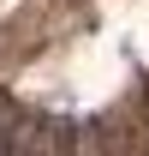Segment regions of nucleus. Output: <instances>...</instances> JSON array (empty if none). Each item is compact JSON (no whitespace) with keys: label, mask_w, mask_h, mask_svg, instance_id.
Here are the masks:
<instances>
[{"label":"nucleus","mask_w":149,"mask_h":156,"mask_svg":"<svg viewBox=\"0 0 149 156\" xmlns=\"http://www.w3.org/2000/svg\"><path fill=\"white\" fill-rule=\"evenodd\" d=\"M12 156H72V126L12 108Z\"/></svg>","instance_id":"obj_1"},{"label":"nucleus","mask_w":149,"mask_h":156,"mask_svg":"<svg viewBox=\"0 0 149 156\" xmlns=\"http://www.w3.org/2000/svg\"><path fill=\"white\" fill-rule=\"evenodd\" d=\"M72 156H125V150H119L113 126L90 120V126H72Z\"/></svg>","instance_id":"obj_2"},{"label":"nucleus","mask_w":149,"mask_h":156,"mask_svg":"<svg viewBox=\"0 0 149 156\" xmlns=\"http://www.w3.org/2000/svg\"><path fill=\"white\" fill-rule=\"evenodd\" d=\"M0 156H12V108L0 102Z\"/></svg>","instance_id":"obj_3"}]
</instances>
